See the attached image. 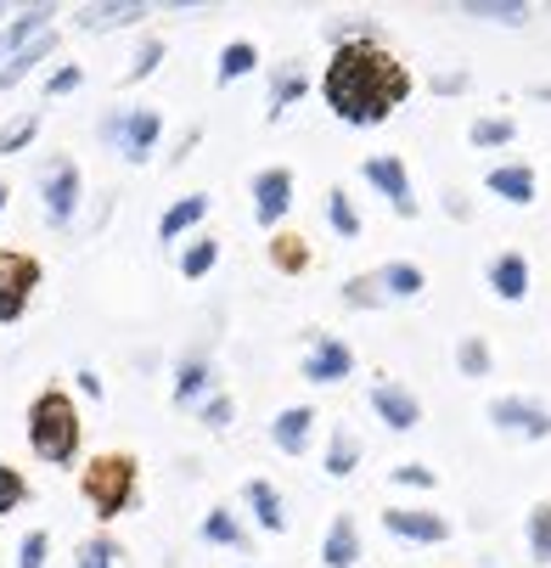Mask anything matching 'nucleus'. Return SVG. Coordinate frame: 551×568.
<instances>
[{"label":"nucleus","instance_id":"nucleus-31","mask_svg":"<svg viewBox=\"0 0 551 568\" xmlns=\"http://www.w3.org/2000/svg\"><path fill=\"white\" fill-rule=\"evenodd\" d=\"M214 265H220V236H192L186 248H181V260H175V271H181L186 282H203Z\"/></svg>","mask_w":551,"mask_h":568},{"label":"nucleus","instance_id":"nucleus-24","mask_svg":"<svg viewBox=\"0 0 551 568\" xmlns=\"http://www.w3.org/2000/svg\"><path fill=\"white\" fill-rule=\"evenodd\" d=\"M360 462H366V445H360V434L338 423V428L327 434V450H322V473H327V478H349V473H355Z\"/></svg>","mask_w":551,"mask_h":568},{"label":"nucleus","instance_id":"nucleus-3","mask_svg":"<svg viewBox=\"0 0 551 568\" xmlns=\"http://www.w3.org/2000/svg\"><path fill=\"white\" fill-rule=\"evenodd\" d=\"M135 490H141V462L124 456V450H102V456L85 462V473H79V496L91 501V513L102 524L124 518L130 501H135Z\"/></svg>","mask_w":551,"mask_h":568},{"label":"nucleus","instance_id":"nucleus-42","mask_svg":"<svg viewBox=\"0 0 551 568\" xmlns=\"http://www.w3.org/2000/svg\"><path fill=\"white\" fill-rule=\"evenodd\" d=\"M79 85H85V68H79V62H62V68L45 73V97H73Z\"/></svg>","mask_w":551,"mask_h":568},{"label":"nucleus","instance_id":"nucleus-45","mask_svg":"<svg viewBox=\"0 0 551 568\" xmlns=\"http://www.w3.org/2000/svg\"><path fill=\"white\" fill-rule=\"evenodd\" d=\"M73 377H79V394H91V399H102V394H108V388H102V377H96L91 366H85V372H73Z\"/></svg>","mask_w":551,"mask_h":568},{"label":"nucleus","instance_id":"nucleus-11","mask_svg":"<svg viewBox=\"0 0 551 568\" xmlns=\"http://www.w3.org/2000/svg\"><path fill=\"white\" fill-rule=\"evenodd\" d=\"M293 186H298V181H293L287 164H265V170L254 175L248 192H254V225H259V231H276V225L287 220V209H293Z\"/></svg>","mask_w":551,"mask_h":568},{"label":"nucleus","instance_id":"nucleus-32","mask_svg":"<svg viewBox=\"0 0 551 568\" xmlns=\"http://www.w3.org/2000/svg\"><path fill=\"white\" fill-rule=\"evenodd\" d=\"M327 225H333V236H344V242L366 236V220H360V209H355V197H349L344 186L327 192Z\"/></svg>","mask_w":551,"mask_h":568},{"label":"nucleus","instance_id":"nucleus-41","mask_svg":"<svg viewBox=\"0 0 551 568\" xmlns=\"http://www.w3.org/2000/svg\"><path fill=\"white\" fill-rule=\"evenodd\" d=\"M18 568H51V535L45 529H29L18 540Z\"/></svg>","mask_w":551,"mask_h":568},{"label":"nucleus","instance_id":"nucleus-36","mask_svg":"<svg viewBox=\"0 0 551 568\" xmlns=\"http://www.w3.org/2000/svg\"><path fill=\"white\" fill-rule=\"evenodd\" d=\"M271 265H276V271H287V276H298V271L309 265L304 236H293V231H276V242H271Z\"/></svg>","mask_w":551,"mask_h":568},{"label":"nucleus","instance_id":"nucleus-7","mask_svg":"<svg viewBox=\"0 0 551 568\" xmlns=\"http://www.w3.org/2000/svg\"><path fill=\"white\" fill-rule=\"evenodd\" d=\"M366 405H371V417H377L388 434H411V428H422V399H417V388L400 383V377H371Z\"/></svg>","mask_w":551,"mask_h":568},{"label":"nucleus","instance_id":"nucleus-43","mask_svg":"<svg viewBox=\"0 0 551 568\" xmlns=\"http://www.w3.org/2000/svg\"><path fill=\"white\" fill-rule=\"evenodd\" d=\"M467 85H472V73H467V68H445V73L428 79V91H433V97H461Z\"/></svg>","mask_w":551,"mask_h":568},{"label":"nucleus","instance_id":"nucleus-30","mask_svg":"<svg viewBox=\"0 0 551 568\" xmlns=\"http://www.w3.org/2000/svg\"><path fill=\"white\" fill-rule=\"evenodd\" d=\"M73 568H135V562H130V546H124V540H113V535H91L85 546H79Z\"/></svg>","mask_w":551,"mask_h":568},{"label":"nucleus","instance_id":"nucleus-48","mask_svg":"<svg viewBox=\"0 0 551 568\" xmlns=\"http://www.w3.org/2000/svg\"><path fill=\"white\" fill-rule=\"evenodd\" d=\"M529 97H534V102H551V85H529Z\"/></svg>","mask_w":551,"mask_h":568},{"label":"nucleus","instance_id":"nucleus-26","mask_svg":"<svg viewBox=\"0 0 551 568\" xmlns=\"http://www.w3.org/2000/svg\"><path fill=\"white\" fill-rule=\"evenodd\" d=\"M456 12L461 18H479V23H501V29H523L534 18L529 0H461Z\"/></svg>","mask_w":551,"mask_h":568},{"label":"nucleus","instance_id":"nucleus-40","mask_svg":"<svg viewBox=\"0 0 551 568\" xmlns=\"http://www.w3.org/2000/svg\"><path fill=\"white\" fill-rule=\"evenodd\" d=\"M344 304H349V310H382L388 298H382L377 276H349V282H344Z\"/></svg>","mask_w":551,"mask_h":568},{"label":"nucleus","instance_id":"nucleus-37","mask_svg":"<svg viewBox=\"0 0 551 568\" xmlns=\"http://www.w3.org/2000/svg\"><path fill=\"white\" fill-rule=\"evenodd\" d=\"M34 135H40V113H23V119H12L7 130H0V158L29 152V146H34Z\"/></svg>","mask_w":551,"mask_h":568},{"label":"nucleus","instance_id":"nucleus-9","mask_svg":"<svg viewBox=\"0 0 551 568\" xmlns=\"http://www.w3.org/2000/svg\"><path fill=\"white\" fill-rule=\"evenodd\" d=\"M377 518H382V529H388L394 540H406V546H445V540L456 535L450 518L433 513V507H382Z\"/></svg>","mask_w":551,"mask_h":568},{"label":"nucleus","instance_id":"nucleus-12","mask_svg":"<svg viewBox=\"0 0 551 568\" xmlns=\"http://www.w3.org/2000/svg\"><path fill=\"white\" fill-rule=\"evenodd\" d=\"M79 203H85V175H79L73 158H57L51 175H45V225H73Z\"/></svg>","mask_w":551,"mask_h":568},{"label":"nucleus","instance_id":"nucleus-8","mask_svg":"<svg viewBox=\"0 0 551 568\" xmlns=\"http://www.w3.org/2000/svg\"><path fill=\"white\" fill-rule=\"evenodd\" d=\"M34 287H40V260H34V254H18V248L0 254V327L23 321Z\"/></svg>","mask_w":551,"mask_h":568},{"label":"nucleus","instance_id":"nucleus-27","mask_svg":"<svg viewBox=\"0 0 551 568\" xmlns=\"http://www.w3.org/2000/svg\"><path fill=\"white\" fill-rule=\"evenodd\" d=\"M456 372H461L467 383L496 377V349H490L484 333H461V338H456Z\"/></svg>","mask_w":551,"mask_h":568},{"label":"nucleus","instance_id":"nucleus-17","mask_svg":"<svg viewBox=\"0 0 551 568\" xmlns=\"http://www.w3.org/2000/svg\"><path fill=\"white\" fill-rule=\"evenodd\" d=\"M208 209H214L208 192H186V197H175V203L164 209V220H157V242H181V236L192 242L197 225L208 220Z\"/></svg>","mask_w":551,"mask_h":568},{"label":"nucleus","instance_id":"nucleus-15","mask_svg":"<svg viewBox=\"0 0 551 568\" xmlns=\"http://www.w3.org/2000/svg\"><path fill=\"white\" fill-rule=\"evenodd\" d=\"M315 423H322V412H315V405H282L276 423H271V445H276L282 456H304L309 439H315Z\"/></svg>","mask_w":551,"mask_h":568},{"label":"nucleus","instance_id":"nucleus-35","mask_svg":"<svg viewBox=\"0 0 551 568\" xmlns=\"http://www.w3.org/2000/svg\"><path fill=\"white\" fill-rule=\"evenodd\" d=\"M23 501H29V478H23V467H12L7 456H0V518H12Z\"/></svg>","mask_w":551,"mask_h":568},{"label":"nucleus","instance_id":"nucleus-44","mask_svg":"<svg viewBox=\"0 0 551 568\" xmlns=\"http://www.w3.org/2000/svg\"><path fill=\"white\" fill-rule=\"evenodd\" d=\"M203 141V130H186L181 141H175V152H170V164H186V158H192V146Z\"/></svg>","mask_w":551,"mask_h":568},{"label":"nucleus","instance_id":"nucleus-20","mask_svg":"<svg viewBox=\"0 0 551 568\" xmlns=\"http://www.w3.org/2000/svg\"><path fill=\"white\" fill-rule=\"evenodd\" d=\"M197 535H203L208 546H220V551H236V557H248V551H254V535L243 529V518H236L231 507H208L203 524H197Z\"/></svg>","mask_w":551,"mask_h":568},{"label":"nucleus","instance_id":"nucleus-34","mask_svg":"<svg viewBox=\"0 0 551 568\" xmlns=\"http://www.w3.org/2000/svg\"><path fill=\"white\" fill-rule=\"evenodd\" d=\"M164 57H170V45L157 40V34H146V40H141V51H135V62L124 68V85H141V79H152L157 68H164Z\"/></svg>","mask_w":551,"mask_h":568},{"label":"nucleus","instance_id":"nucleus-33","mask_svg":"<svg viewBox=\"0 0 551 568\" xmlns=\"http://www.w3.org/2000/svg\"><path fill=\"white\" fill-rule=\"evenodd\" d=\"M523 540H529L534 568H551V501H534V507H529V518H523Z\"/></svg>","mask_w":551,"mask_h":568},{"label":"nucleus","instance_id":"nucleus-1","mask_svg":"<svg viewBox=\"0 0 551 568\" xmlns=\"http://www.w3.org/2000/svg\"><path fill=\"white\" fill-rule=\"evenodd\" d=\"M322 102L333 108L338 124L349 130H371V124H388L411 102V68L394 57L382 40H366V45H344L327 57L322 68Z\"/></svg>","mask_w":551,"mask_h":568},{"label":"nucleus","instance_id":"nucleus-18","mask_svg":"<svg viewBox=\"0 0 551 568\" xmlns=\"http://www.w3.org/2000/svg\"><path fill=\"white\" fill-rule=\"evenodd\" d=\"M371 276H377V287H382L388 304H411V298H422V287H428V271H422L417 260H388V265H377Z\"/></svg>","mask_w":551,"mask_h":568},{"label":"nucleus","instance_id":"nucleus-13","mask_svg":"<svg viewBox=\"0 0 551 568\" xmlns=\"http://www.w3.org/2000/svg\"><path fill=\"white\" fill-rule=\"evenodd\" d=\"M484 287H490L501 304H523L529 287H534V265H529V254H523V248H501V254H490V265H484Z\"/></svg>","mask_w":551,"mask_h":568},{"label":"nucleus","instance_id":"nucleus-19","mask_svg":"<svg viewBox=\"0 0 551 568\" xmlns=\"http://www.w3.org/2000/svg\"><path fill=\"white\" fill-rule=\"evenodd\" d=\"M220 383H214V366L203 361V355H192V361H181L175 366V383H170V399L181 405V412H197V405L214 394Z\"/></svg>","mask_w":551,"mask_h":568},{"label":"nucleus","instance_id":"nucleus-22","mask_svg":"<svg viewBox=\"0 0 551 568\" xmlns=\"http://www.w3.org/2000/svg\"><path fill=\"white\" fill-rule=\"evenodd\" d=\"M146 18V7L141 0H96V7H79V29L85 34H108V29H124V23H141Z\"/></svg>","mask_w":551,"mask_h":568},{"label":"nucleus","instance_id":"nucleus-5","mask_svg":"<svg viewBox=\"0 0 551 568\" xmlns=\"http://www.w3.org/2000/svg\"><path fill=\"white\" fill-rule=\"evenodd\" d=\"M484 417L507 439H523V445H545L551 439V405L534 399V394H496L484 405Z\"/></svg>","mask_w":551,"mask_h":568},{"label":"nucleus","instance_id":"nucleus-10","mask_svg":"<svg viewBox=\"0 0 551 568\" xmlns=\"http://www.w3.org/2000/svg\"><path fill=\"white\" fill-rule=\"evenodd\" d=\"M298 377L315 383V388H333V383L355 377V349L344 338H333V333H309V355H304Z\"/></svg>","mask_w":551,"mask_h":568},{"label":"nucleus","instance_id":"nucleus-39","mask_svg":"<svg viewBox=\"0 0 551 568\" xmlns=\"http://www.w3.org/2000/svg\"><path fill=\"white\" fill-rule=\"evenodd\" d=\"M388 484H400V490H439V473L428 462H400V467H388Z\"/></svg>","mask_w":551,"mask_h":568},{"label":"nucleus","instance_id":"nucleus-14","mask_svg":"<svg viewBox=\"0 0 551 568\" xmlns=\"http://www.w3.org/2000/svg\"><path fill=\"white\" fill-rule=\"evenodd\" d=\"M484 192L501 197L507 209H529L540 197V175H534V164H523V158H507V164L484 170Z\"/></svg>","mask_w":551,"mask_h":568},{"label":"nucleus","instance_id":"nucleus-29","mask_svg":"<svg viewBox=\"0 0 551 568\" xmlns=\"http://www.w3.org/2000/svg\"><path fill=\"white\" fill-rule=\"evenodd\" d=\"M254 68H259V45H254V40H231V45H220L214 85H236V79H248Z\"/></svg>","mask_w":551,"mask_h":568},{"label":"nucleus","instance_id":"nucleus-4","mask_svg":"<svg viewBox=\"0 0 551 568\" xmlns=\"http://www.w3.org/2000/svg\"><path fill=\"white\" fill-rule=\"evenodd\" d=\"M157 135H164V113L157 108H113L96 119V141L113 146L119 158H130V164H146L157 152Z\"/></svg>","mask_w":551,"mask_h":568},{"label":"nucleus","instance_id":"nucleus-25","mask_svg":"<svg viewBox=\"0 0 551 568\" xmlns=\"http://www.w3.org/2000/svg\"><path fill=\"white\" fill-rule=\"evenodd\" d=\"M512 141H518V119L512 113H479V119L467 124V146L472 152H501Z\"/></svg>","mask_w":551,"mask_h":568},{"label":"nucleus","instance_id":"nucleus-23","mask_svg":"<svg viewBox=\"0 0 551 568\" xmlns=\"http://www.w3.org/2000/svg\"><path fill=\"white\" fill-rule=\"evenodd\" d=\"M51 18H57V7H23V12H12V23H7V29H0V40H7V51L18 57V51H29L34 40L57 34V29H51Z\"/></svg>","mask_w":551,"mask_h":568},{"label":"nucleus","instance_id":"nucleus-38","mask_svg":"<svg viewBox=\"0 0 551 568\" xmlns=\"http://www.w3.org/2000/svg\"><path fill=\"white\" fill-rule=\"evenodd\" d=\"M197 423H203V428H214V434H220V428H231V423H236V399H231L225 388H214V394L197 405Z\"/></svg>","mask_w":551,"mask_h":568},{"label":"nucleus","instance_id":"nucleus-49","mask_svg":"<svg viewBox=\"0 0 551 568\" xmlns=\"http://www.w3.org/2000/svg\"><path fill=\"white\" fill-rule=\"evenodd\" d=\"M0 18H7V7H0ZM7 23H12V18H7Z\"/></svg>","mask_w":551,"mask_h":568},{"label":"nucleus","instance_id":"nucleus-6","mask_svg":"<svg viewBox=\"0 0 551 568\" xmlns=\"http://www.w3.org/2000/svg\"><path fill=\"white\" fill-rule=\"evenodd\" d=\"M360 181L400 214V220H417L422 203H417V186H411V170H406V158L400 152H371L366 164H360Z\"/></svg>","mask_w":551,"mask_h":568},{"label":"nucleus","instance_id":"nucleus-28","mask_svg":"<svg viewBox=\"0 0 551 568\" xmlns=\"http://www.w3.org/2000/svg\"><path fill=\"white\" fill-rule=\"evenodd\" d=\"M304 97H309V73H304L298 62H282L276 79H271V124H276L293 102H304Z\"/></svg>","mask_w":551,"mask_h":568},{"label":"nucleus","instance_id":"nucleus-21","mask_svg":"<svg viewBox=\"0 0 551 568\" xmlns=\"http://www.w3.org/2000/svg\"><path fill=\"white\" fill-rule=\"evenodd\" d=\"M243 507L254 513V524L265 529V535H282L287 529V507H282V490L271 478H248L243 484Z\"/></svg>","mask_w":551,"mask_h":568},{"label":"nucleus","instance_id":"nucleus-47","mask_svg":"<svg viewBox=\"0 0 551 568\" xmlns=\"http://www.w3.org/2000/svg\"><path fill=\"white\" fill-rule=\"evenodd\" d=\"M7 203H12V186H7V181H0V220H7Z\"/></svg>","mask_w":551,"mask_h":568},{"label":"nucleus","instance_id":"nucleus-46","mask_svg":"<svg viewBox=\"0 0 551 568\" xmlns=\"http://www.w3.org/2000/svg\"><path fill=\"white\" fill-rule=\"evenodd\" d=\"M445 214H450V220H467V214H472V209H467V203H461V192H450V197H445Z\"/></svg>","mask_w":551,"mask_h":568},{"label":"nucleus","instance_id":"nucleus-16","mask_svg":"<svg viewBox=\"0 0 551 568\" xmlns=\"http://www.w3.org/2000/svg\"><path fill=\"white\" fill-rule=\"evenodd\" d=\"M360 557H366L360 524H355V513H338V518L327 524V535H322V568H355Z\"/></svg>","mask_w":551,"mask_h":568},{"label":"nucleus","instance_id":"nucleus-2","mask_svg":"<svg viewBox=\"0 0 551 568\" xmlns=\"http://www.w3.org/2000/svg\"><path fill=\"white\" fill-rule=\"evenodd\" d=\"M79 445H85V423H79V405L68 388H40L29 405V450L45 467H73Z\"/></svg>","mask_w":551,"mask_h":568}]
</instances>
